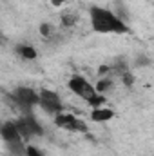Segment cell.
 Returning a JSON list of instances; mask_svg holds the SVG:
<instances>
[{
    "label": "cell",
    "instance_id": "cell-2",
    "mask_svg": "<svg viewBox=\"0 0 154 156\" xmlns=\"http://www.w3.org/2000/svg\"><path fill=\"white\" fill-rule=\"evenodd\" d=\"M67 87H69V91L73 93V94H76L78 98H82V100H91L98 91H96V87L87 80V78H83L82 75H73V76L69 78V82H67Z\"/></svg>",
    "mask_w": 154,
    "mask_h": 156
},
{
    "label": "cell",
    "instance_id": "cell-5",
    "mask_svg": "<svg viewBox=\"0 0 154 156\" xmlns=\"http://www.w3.org/2000/svg\"><path fill=\"white\" fill-rule=\"evenodd\" d=\"M40 107L47 115L56 116L62 113L64 104H62V98L58 96V93H54L53 89H42L40 91Z\"/></svg>",
    "mask_w": 154,
    "mask_h": 156
},
{
    "label": "cell",
    "instance_id": "cell-3",
    "mask_svg": "<svg viewBox=\"0 0 154 156\" xmlns=\"http://www.w3.org/2000/svg\"><path fill=\"white\" fill-rule=\"evenodd\" d=\"M54 123H56V127L65 129L69 133H82V134H87L89 133L87 122H83L82 118L75 116L71 113H60V115H56L54 116Z\"/></svg>",
    "mask_w": 154,
    "mask_h": 156
},
{
    "label": "cell",
    "instance_id": "cell-15",
    "mask_svg": "<svg viewBox=\"0 0 154 156\" xmlns=\"http://www.w3.org/2000/svg\"><path fill=\"white\" fill-rule=\"evenodd\" d=\"M121 82H123V85L131 87V85L134 83V76H132V73H131V71H125V73L121 75Z\"/></svg>",
    "mask_w": 154,
    "mask_h": 156
},
{
    "label": "cell",
    "instance_id": "cell-9",
    "mask_svg": "<svg viewBox=\"0 0 154 156\" xmlns=\"http://www.w3.org/2000/svg\"><path fill=\"white\" fill-rule=\"evenodd\" d=\"M15 53L20 58H24V60H35L38 56L37 55V49L33 45H29V44H16L15 45Z\"/></svg>",
    "mask_w": 154,
    "mask_h": 156
},
{
    "label": "cell",
    "instance_id": "cell-12",
    "mask_svg": "<svg viewBox=\"0 0 154 156\" xmlns=\"http://www.w3.org/2000/svg\"><path fill=\"white\" fill-rule=\"evenodd\" d=\"M60 20H62L60 24H62L64 27H73V26L76 24V15H75V13H64Z\"/></svg>",
    "mask_w": 154,
    "mask_h": 156
},
{
    "label": "cell",
    "instance_id": "cell-6",
    "mask_svg": "<svg viewBox=\"0 0 154 156\" xmlns=\"http://www.w3.org/2000/svg\"><path fill=\"white\" fill-rule=\"evenodd\" d=\"M0 136H2V142H4V144H7V142H16V140H24L15 122H4L2 127H0Z\"/></svg>",
    "mask_w": 154,
    "mask_h": 156
},
{
    "label": "cell",
    "instance_id": "cell-7",
    "mask_svg": "<svg viewBox=\"0 0 154 156\" xmlns=\"http://www.w3.org/2000/svg\"><path fill=\"white\" fill-rule=\"evenodd\" d=\"M116 116V113L109 107H98V109H91V115L89 118L96 123H103V122H109Z\"/></svg>",
    "mask_w": 154,
    "mask_h": 156
},
{
    "label": "cell",
    "instance_id": "cell-13",
    "mask_svg": "<svg viewBox=\"0 0 154 156\" xmlns=\"http://www.w3.org/2000/svg\"><path fill=\"white\" fill-rule=\"evenodd\" d=\"M38 31H40V35H42L44 38H51V37L54 35V27H53L51 24H47V22H44V24H40Z\"/></svg>",
    "mask_w": 154,
    "mask_h": 156
},
{
    "label": "cell",
    "instance_id": "cell-14",
    "mask_svg": "<svg viewBox=\"0 0 154 156\" xmlns=\"http://www.w3.org/2000/svg\"><path fill=\"white\" fill-rule=\"evenodd\" d=\"M134 66L136 67H149V66H152V60L147 55H138L134 58Z\"/></svg>",
    "mask_w": 154,
    "mask_h": 156
},
{
    "label": "cell",
    "instance_id": "cell-10",
    "mask_svg": "<svg viewBox=\"0 0 154 156\" xmlns=\"http://www.w3.org/2000/svg\"><path fill=\"white\" fill-rule=\"evenodd\" d=\"M94 87H96V91L98 93H107V91H111L113 89V76H105V78H98V82L94 83Z\"/></svg>",
    "mask_w": 154,
    "mask_h": 156
},
{
    "label": "cell",
    "instance_id": "cell-16",
    "mask_svg": "<svg viewBox=\"0 0 154 156\" xmlns=\"http://www.w3.org/2000/svg\"><path fill=\"white\" fill-rule=\"evenodd\" d=\"M27 156H44V154H42V151H40L38 147H35V145H27Z\"/></svg>",
    "mask_w": 154,
    "mask_h": 156
},
{
    "label": "cell",
    "instance_id": "cell-4",
    "mask_svg": "<svg viewBox=\"0 0 154 156\" xmlns=\"http://www.w3.org/2000/svg\"><path fill=\"white\" fill-rule=\"evenodd\" d=\"M15 123H16V127H18V131H20L24 140H29L33 136L44 134V127L40 125V122L33 115H22L20 118L15 120Z\"/></svg>",
    "mask_w": 154,
    "mask_h": 156
},
{
    "label": "cell",
    "instance_id": "cell-1",
    "mask_svg": "<svg viewBox=\"0 0 154 156\" xmlns=\"http://www.w3.org/2000/svg\"><path fill=\"white\" fill-rule=\"evenodd\" d=\"M89 22L91 29L98 35H125L131 31L125 20H121L114 11L102 5L89 7Z\"/></svg>",
    "mask_w": 154,
    "mask_h": 156
},
{
    "label": "cell",
    "instance_id": "cell-17",
    "mask_svg": "<svg viewBox=\"0 0 154 156\" xmlns=\"http://www.w3.org/2000/svg\"><path fill=\"white\" fill-rule=\"evenodd\" d=\"M49 2H51V5H53V7H60V5H64L67 0H49Z\"/></svg>",
    "mask_w": 154,
    "mask_h": 156
},
{
    "label": "cell",
    "instance_id": "cell-11",
    "mask_svg": "<svg viewBox=\"0 0 154 156\" xmlns=\"http://www.w3.org/2000/svg\"><path fill=\"white\" fill-rule=\"evenodd\" d=\"M87 104H89V107L91 109H98V107H105V104H107V98H105V94H102V93H96L91 100H87Z\"/></svg>",
    "mask_w": 154,
    "mask_h": 156
},
{
    "label": "cell",
    "instance_id": "cell-8",
    "mask_svg": "<svg viewBox=\"0 0 154 156\" xmlns=\"http://www.w3.org/2000/svg\"><path fill=\"white\" fill-rule=\"evenodd\" d=\"M4 147L9 156H27V145L24 144V140L7 142V144H4Z\"/></svg>",
    "mask_w": 154,
    "mask_h": 156
}]
</instances>
